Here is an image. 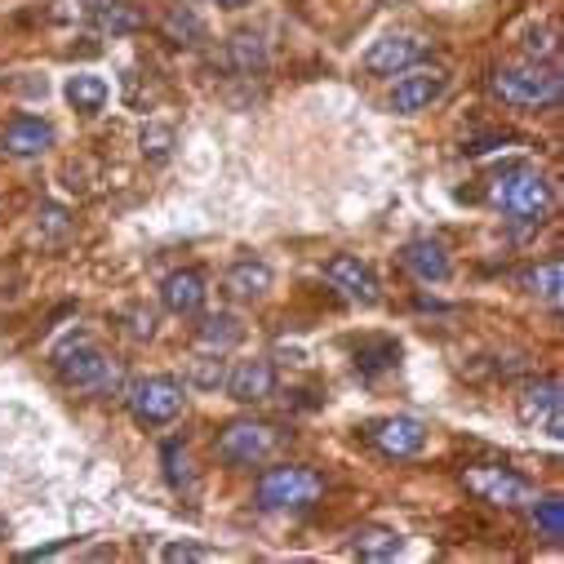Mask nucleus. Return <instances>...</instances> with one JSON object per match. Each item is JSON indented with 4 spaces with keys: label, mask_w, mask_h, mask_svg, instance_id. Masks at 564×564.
<instances>
[{
    "label": "nucleus",
    "mask_w": 564,
    "mask_h": 564,
    "mask_svg": "<svg viewBox=\"0 0 564 564\" xmlns=\"http://www.w3.org/2000/svg\"><path fill=\"white\" fill-rule=\"evenodd\" d=\"M489 192H494V205L507 218L529 223V227H542L551 205H555V187H551V178L538 165H507V170H498Z\"/></svg>",
    "instance_id": "obj_1"
},
{
    "label": "nucleus",
    "mask_w": 564,
    "mask_h": 564,
    "mask_svg": "<svg viewBox=\"0 0 564 564\" xmlns=\"http://www.w3.org/2000/svg\"><path fill=\"white\" fill-rule=\"evenodd\" d=\"M494 94L507 107L542 111V107H555L564 98V80H560V72H551L542 63H511V67L494 72Z\"/></svg>",
    "instance_id": "obj_2"
},
{
    "label": "nucleus",
    "mask_w": 564,
    "mask_h": 564,
    "mask_svg": "<svg viewBox=\"0 0 564 564\" xmlns=\"http://www.w3.org/2000/svg\"><path fill=\"white\" fill-rule=\"evenodd\" d=\"M280 445H285V432L275 427V422H258V417H236L218 432L214 449L227 467H258L267 463Z\"/></svg>",
    "instance_id": "obj_3"
},
{
    "label": "nucleus",
    "mask_w": 564,
    "mask_h": 564,
    "mask_svg": "<svg viewBox=\"0 0 564 564\" xmlns=\"http://www.w3.org/2000/svg\"><path fill=\"white\" fill-rule=\"evenodd\" d=\"M325 494V480L312 467H271L267 476H258V507L262 511H303Z\"/></svg>",
    "instance_id": "obj_4"
},
{
    "label": "nucleus",
    "mask_w": 564,
    "mask_h": 564,
    "mask_svg": "<svg viewBox=\"0 0 564 564\" xmlns=\"http://www.w3.org/2000/svg\"><path fill=\"white\" fill-rule=\"evenodd\" d=\"M54 369L67 387H80V391H111L120 382L116 365L107 360V351H98L89 338H72L67 347L54 351Z\"/></svg>",
    "instance_id": "obj_5"
},
{
    "label": "nucleus",
    "mask_w": 564,
    "mask_h": 564,
    "mask_svg": "<svg viewBox=\"0 0 564 564\" xmlns=\"http://www.w3.org/2000/svg\"><path fill=\"white\" fill-rule=\"evenodd\" d=\"M187 404V387L170 373H152V378H138L129 387V413L143 422V427H165L174 422Z\"/></svg>",
    "instance_id": "obj_6"
},
{
    "label": "nucleus",
    "mask_w": 564,
    "mask_h": 564,
    "mask_svg": "<svg viewBox=\"0 0 564 564\" xmlns=\"http://www.w3.org/2000/svg\"><path fill=\"white\" fill-rule=\"evenodd\" d=\"M463 485H467V494L480 498L485 507L511 511V507L533 502V485H529L524 476H516L511 467H467V471H463Z\"/></svg>",
    "instance_id": "obj_7"
},
{
    "label": "nucleus",
    "mask_w": 564,
    "mask_h": 564,
    "mask_svg": "<svg viewBox=\"0 0 564 564\" xmlns=\"http://www.w3.org/2000/svg\"><path fill=\"white\" fill-rule=\"evenodd\" d=\"M365 441L382 454V458H417L427 449V427L417 417H378L365 427Z\"/></svg>",
    "instance_id": "obj_8"
},
{
    "label": "nucleus",
    "mask_w": 564,
    "mask_h": 564,
    "mask_svg": "<svg viewBox=\"0 0 564 564\" xmlns=\"http://www.w3.org/2000/svg\"><path fill=\"white\" fill-rule=\"evenodd\" d=\"M445 89H449V72L445 67H409V72H400V80L391 89V111L395 116L427 111Z\"/></svg>",
    "instance_id": "obj_9"
},
{
    "label": "nucleus",
    "mask_w": 564,
    "mask_h": 564,
    "mask_svg": "<svg viewBox=\"0 0 564 564\" xmlns=\"http://www.w3.org/2000/svg\"><path fill=\"white\" fill-rule=\"evenodd\" d=\"M325 280L347 299V303H360V307H378L382 303V285L378 275L356 258V253H334L325 262Z\"/></svg>",
    "instance_id": "obj_10"
},
{
    "label": "nucleus",
    "mask_w": 564,
    "mask_h": 564,
    "mask_svg": "<svg viewBox=\"0 0 564 564\" xmlns=\"http://www.w3.org/2000/svg\"><path fill=\"white\" fill-rule=\"evenodd\" d=\"M427 54V41L413 36V32H391V36H378L369 50H365V72L369 76H400L409 67L422 63Z\"/></svg>",
    "instance_id": "obj_11"
},
{
    "label": "nucleus",
    "mask_w": 564,
    "mask_h": 564,
    "mask_svg": "<svg viewBox=\"0 0 564 564\" xmlns=\"http://www.w3.org/2000/svg\"><path fill=\"white\" fill-rule=\"evenodd\" d=\"M520 422L533 432H546V436H564V417H560V382L555 378H542V382H529L524 395H520Z\"/></svg>",
    "instance_id": "obj_12"
},
{
    "label": "nucleus",
    "mask_w": 564,
    "mask_h": 564,
    "mask_svg": "<svg viewBox=\"0 0 564 564\" xmlns=\"http://www.w3.org/2000/svg\"><path fill=\"white\" fill-rule=\"evenodd\" d=\"M50 148H54V124L36 120V116H19V120L6 124V133H0V152L19 156V161H36Z\"/></svg>",
    "instance_id": "obj_13"
},
{
    "label": "nucleus",
    "mask_w": 564,
    "mask_h": 564,
    "mask_svg": "<svg viewBox=\"0 0 564 564\" xmlns=\"http://www.w3.org/2000/svg\"><path fill=\"white\" fill-rule=\"evenodd\" d=\"M209 299V280L196 271V267H183L174 275H165V285H161V303L174 312V316H196Z\"/></svg>",
    "instance_id": "obj_14"
},
{
    "label": "nucleus",
    "mask_w": 564,
    "mask_h": 564,
    "mask_svg": "<svg viewBox=\"0 0 564 564\" xmlns=\"http://www.w3.org/2000/svg\"><path fill=\"white\" fill-rule=\"evenodd\" d=\"M227 395L231 400H240V404H262V400H271V391H275V369H271V360H240L231 373H227Z\"/></svg>",
    "instance_id": "obj_15"
},
{
    "label": "nucleus",
    "mask_w": 564,
    "mask_h": 564,
    "mask_svg": "<svg viewBox=\"0 0 564 564\" xmlns=\"http://www.w3.org/2000/svg\"><path fill=\"white\" fill-rule=\"evenodd\" d=\"M400 262H404L417 280H427V285H441V280H449V271H454L449 249H445L441 240H432V236L409 240V245H404V253H400Z\"/></svg>",
    "instance_id": "obj_16"
},
{
    "label": "nucleus",
    "mask_w": 564,
    "mask_h": 564,
    "mask_svg": "<svg viewBox=\"0 0 564 564\" xmlns=\"http://www.w3.org/2000/svg\"><path fill=\"white\" fill-rule=\"evenodd\" d=\"M271 285H275V271H271L262 258H240V262L223 275V290H227L231 299H240V303H258V299H267Z\"/></svg>",
    "instance_id": "obj_17"
},
{
    "label": "nucleus",
    "mask_w": 564,
    "mask_h": 564,
    "mask_svg": "<svg viewBox=\"0 0 564 564\" xmlns=\"http://www.w3.org/2000/svg\"><path fill=\"white\" fill-rule=\"evenodd\" d=\"M351 551H356L360 560L387 564V560H395V555L404 551V538H400L395 529H387V524H360V529L351 533Z\"/></svg>",
    "instance_id": "obj_18"
},
{
    "label": "nucleus",
    "mask_w": 564,
    "mask_h": 564,
    "mask_svg": "<svg viewBox=\"0 0 564 564\" xmlns=\"http://www.w3.org/2000/svg\"><path fill=\"white\" fill-rule=\"evenodd\" d=\"M240 338H245V325H240L236 316H227V312H218V316H205V321L196 325V351H214V356H227L231 347H240Z\"/></svg>",
    "instance_id": "obj_19"
},
{
    "label": "nucleus",
    "mask_w": 564,
    "mask_h": 564,
    "mask_svg": "<svg viewBox=\"0 0 564 564\" xmlns=\"http://www.w3.org/2000/svg\"><path fill=\"white\" fill-rule=\"evenodd\" d=\"M223 58H227V67H231L236 76H262V72H267V45H262V36H253V32H236V36L227 41Z\"/></svg>",
    "instance_id": "obj_20"
},
{
    "label": "nucleus",
    "mask_w": 564,
    "mask_h": 564,
    "mask_svg": "<svg viewBox=\"0 0 564 564\" xmlns=\"http://www.w3.org/2000/svg\"><path fill=\"white\" fill-rule=\"evenodd\" d=\"M94 19H98V32H107V36H133L148 28L143 10L129 6V0H107V6L94 10Z\"/></svg>",
    "instance_id": "obj_21"
},
{
    "label": "nucleus",
    "mask_w": 564,
    "mask_h": 564,
    "mask_svg": "<svg viewBox=\"0 0 564 564\" xmlns=\"http://www.w3.org/2000/svg\"><path fill=\"white\" fill-rule=\"evenodd\" d=\"M161 36L170 45H200L205 41V19L192 10V6H174L165 19H161Z\"/></svg>",
    "instance_id": "obj_22"
},
{
    "label": "nucleus",
    "mask_w": 564,
    "mask_h": 564,
    "mask_svg": "<svg viewBox=\"0 0 564 564\" xmlns=\"http://www.w3.org/2000/svg\"><path fill=\"white\" fill-rule=\"evenodd\" d=\"M67 102L80 111V116H94V111H102V102H107V80L102 76H94V72H76L72 80H67Z\"/></svg>",
    "instance_id": "obj_23"
},
{
    "label": "nucleus",
    "mask_w": 564,
    "mask_h": 564,
    "mask_svg": "<svg viewBox=\"0 0 564 564\" xmlns=\"http://www.w3.org/2000/svg\"><path fill=\"white\" fill-rule=\"evenodd\" d=\"M520 285L533 294V299H542V303H560V290H564V267L551 258V262H542V267H533V271H524L520 275Z\"/></svg>",
    "instance_id": "obj_24"
},
{
    "label": "nucleus",
    "mask_w": 564,
    "mask_h": 564,
    "mask_svg": "<svg viewBox=\"0 0 564 564\" xmlns=\"http://www.w3.org/2000/svg\"><path fill=\"white\" fill-rule=\"evenodd\" d=\"M533 529H538L546 542H560V538H564V498H560V494L533 498Z\"/></svg>",
    "instance_id": "obj_25"
},
{
    "label": "nucleus",
    "mask_w": 564,
    "mask_h": 564,
    "mask_svg": "<svg viewBox=\"0 0 564 564\" xmlns=\"http://www.w3.org/2000/svg\"><path fill=\"white\" fill-rule=\"evenodd\" d=\"M187 382L200 387V391H218V387L227 382V365H223V356H218V360H214V356L192 360V365H187Z\"/></svg>",
    "instance_id": "obj_26"
},
{
    "label": "nucleus",
    "mask_w": 564,
    "mask_h": 564,
    "mask_svg": "<svg viewBox=\"0 0 564 564\" xmlns=\"http://www.w3.org/2000/svg\"><path fill=\"white\" fill-rule=\"evenodd\" d=\"M161 458H165V476H170L174 489H183V485L196 480V471H192V454H187L178 441H170V445L161 449Z\"/></svg>",
    "instance_id": "obj_27"
},
{
    "label": "nucleus",
    "mask_w": 564,
    "mask_h": 564,
    "mask_svg": "<svg viewBox=\"0 0 564 564\" xmlns=\"http://www.w3.org/2000/svg\"><path fill=\"white\" fill-rule=\"evenodd\" d=\"M138 143H143L148 161H170L174 156V129L170 124H143V138H138Z\"/></svg>",
    "instance_id": "obj_28"
},
{
    "label": "nucleus",
    "mask_w": 564,
    "mask_h": 564,
    "mask_svg": "<svg viewBox=\"0 0 564 564\" xmlns=\"http://www.w3.org/2000/svg\"><path fill=\"white\" fill-rule=\"evenodd\" d=\"M36 218H41V223H36L41 240L58 245V240H67V236H72V218H67V209H58V205H45Z\"/></svg>",
    "instance_id": "obj_29"
},
{
    "label": "nucleus",
    "mask_w": 564,
    "mask_h": 564,
    "mask_svg": "<svg viewBox=\"0 0 564 564\" xmlns=\"http://www.w3.org/2000/svg\"><path fill=\"white\" fill-rule=\"evenodd\" d=\"M555 50H560V45H555V28L542 23V28H529V32H524V54H529L533 63L555 58Z\"/></svg>",
    "instance_id": "obj_30"
},
{
    "label": "nucleus",
    "mask_w": 564,
    "mask_h": 564,
    "mask_svg": "<svg viewBox=\"0 0 564 564\" xmlns=\"http://www.w3.org/2000/svg\"><path fill=\"white\" fill-rule=\"evenodd\" d=\"M395 360H400V347H395V343H378V347H360V351H356V365H360L365 373L391 369Z\"/></svg>",
    "instance_id": "obj_31"
},
{
    "label": "nucleus",
    "mask_w": 564,
    "mask_h": 564,
    "mask_svg": "<svg viewBox=\"0 0 564 564\" xmlns=\"http://www.w3.org/2000/svg\"><path fill=\"white\" fill-rule=\"evenodd\" d=\"M165 560L170 564H200V560H218V551L214 546H196V542H170Z\"/></svg>",
    "instance_id": "obj_32"
},
{
    "label": "nucleus",
    "mask_w": 564,
    "mask_h": 564,
    "mask_svg": "<svg viewBox=\"0 0 564 564\" xmlns=\"http://www.w3.org/2000/svg\"><path fill=\"white\" fill-rule=\"evenodd\" d=\"M89 14H94L89 0H54V6H50V19H54V23H80V19H89Z\"/></svg>",
    "instance_id": "obj_33"
},
{
    "label": "nucleus",
    "mask_w": 564,
    "mask_h": 564,
    "mask_svg": "<svg viewBox=\"0 0 564 564\" xmlns=\"http://www.w3.org/2000/svg\"><path fill=\"white\" fill-rule=\"evenodd\" d=\"M124 321H129V338H138V343H148V338L156 334V316H152V312H143V307H133Z\"/></svg>",
    "instance_id": "obj_34"
},
{
    "label": "nucleus",
    "mask_w": 564,
    "mask_h": 564,
    "mask_svg": "<svg viewBox=\"0 0 564 564\" xmlns=\"http://www.w3.org/2000/svg\"><path fill=\"white\" fill-rule=\"evenodd\" d=\"M209 6H218V10H245V6H253V0H209Z\"/></svg>",
    "instance_id": "obj_35"
},
{
    "label": "nucleus",
    "mask_w": 564,
    "mask_h": 564,
    "mask_svg": "<svg viewBox=\"0 0 564 564\" xmlns=\"http://www.w3.org/2000/svg\"><path fill=\"white\" fill-rule=\"evenodd\" d=\"M0 538H6V524H0Z\"/></svg>",
    "instance_id": "obj_36"
}]
</instances>
